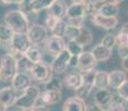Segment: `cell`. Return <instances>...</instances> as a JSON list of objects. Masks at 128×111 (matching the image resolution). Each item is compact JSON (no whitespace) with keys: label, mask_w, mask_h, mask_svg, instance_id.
Returning a JSON list of instances; mask_svg holds the SVG:
<instances>
[{"label":"cell","mask_w":128,"mask_h":111,"mask_svg":"<svg viewBox=\"0 0 128 111\" xmlns=\"http://www.w3.org/2000/svg\"><path fill=\"white\" fill-rule=\"evenodd\" d=\"M66 17H67L68 19L78 18V17H86L85 3H76V2H72V3L68 7Z\"/></svg>","instance_id":"cell-21"},{"label":"cell","mask_w":128,"mask_h":111,"mask_svg":"<svg viewBox=\"0 0 128 111\" xmlns=\"http://www.w3.org/2000/svg\"><path fill=\"white\" fill-rule=\"evenodd\" d=\"M92 111H107V110H102V109H100V108L98 107L97 105H95V108H94Z\"/></svg>","instance_id":"cell-45"},{"label":"cell","mask_w":128,"mask_h":111,"mask_svg":"<svg viewBox=\"0 0 128 111\" xmlns=\"http://www.w3.org/2000/svg\"><path fill=\"white\" fill-rule=\"evenodd\" d=\"M114 2H115L116 4H119L120 2H122V0H114Z\"/></svg>","instance_id":"cell-47"},{"label":"cell","mask_w":128,"mask_h":111,"mask_svg":"<svg viewBox=\"0 0 128 111\" xmlns=\"http://www.w3.org/2000/svg\"><path fill=\"white\" fill-rule=\"evenodd\" d=\"M94 86L97 89H107V87H109V83H108V72L97 71Z\"/></svg>","instance_id":"cell-26"},{"label":"cell","mask_w":128,"mask_h":111,"mask_svg":"<svg viewBox=\"0 0 128 111\" xmlns=\"http://www.w3.org/2000/svg\"><path fill=\"white\" fill-rule=\"evenodd\" d=\"M122 69H124L126 72H128V57L127 58H125V59H122Z\"/></svg>","instance_id":"cell-42"},{"label":"cell","mask_w":128,"mask_h":111,"mask_svg":"<svg viewBox=\"0 0 128 111\" xmlns=\"http://www.w3.org/2000/svg\"><path fill=\"white\" fill-rule=\"evenodd\" d=\"M18 72L17 59L11 53H6L0 60V80L11 81Z\"/></svg>","instance_id":"cell-3"},{"label":"cell","mask_w":128,"mask_h":111,"mask_svg":"<svg viewBox=\"0 0 128 111\" xmlns=\"http://www.w3.org/2000/svg\"><path fill=\"white\" fill-rule=\"evenodd\" d=\"M102 44H104L105 47H107V48H109V49H112V48H114V47L117 44L116 36H115V34H112V33L105 34V37L102 39Z\"/></svg>","instance_id":"cell-31"},{"label":"cell","mask_w":128,"mask_h":111,"mask_svg":"<svg viewBox=\"0 0 128 111\" xmlns=\"http://www.w3.org/2000/svg\"><path fill=\"white\" fill-rule=\"evenodd\" d=\"M65 85L69 89L77 90L82 85V72H71L65 77Z\"/></svg>","instance_id":"cell-19"},{"label":"cell","mask_w":128,"mask_h":111,"mask_svg":"<svg viewBox=\"0 0 128 111\" xmlns=\"http://www.w3.org/2000/svg\"><path fill=\"white\" fill-rule=\"evenodd\" d=\"M66 48L70 52L71 56H80L84 52V47L76 40H69L67 42Z\"/></svg>","instance_id":"cell-29"},{"label":"cell","mask_w":128,"mask_h":111,"mask_svg":"<svg viewBox=\"0 0 128 111\" xmlns=\"http://www.w3.org/2000/svg\"><path fill=\"white\" fill-rule=\"evenodd\" d=\"M85 17H78V18H71L69 19V21H68V24H70V26H74V27H79V28H82L84 27V23H85Z\"/></svg>","instance_id":"cell-37"},{"label":"cell","mask_w":128,"mask_h":111,"mask_svg":"<svg viewBox=\"0 0 128 111\" xmlns=\"http://www.w3.org/2000/svg\"><path fill=\"white\" fill-rule=\"evenodd\" d=\"M4 4H24V0H1Z\"/></svg>","instance_id":"cell-39"},{"label":"cell","mask_w":128,"mask_h":111,"mask_svg":"<svg viewBox=\"0 0 128 111\" xmlns=\"http://www.w3.org/2000/svg\"><path fill=\"white\" fill-rule=\"evenodd\" d=\"M78 57L79 56H71L69 67H71V68H77V66H78Z\"/></svg>","instance_id":"cell-40"},{"label":"cell","mask_w":128,"mask_h":111,"mask_svg":"<svg viewBox=\"0 0 128 111\" xmlns=\"http://www.w3.org/2000/svg\"><path fill=\"white\" fill-rule=\"evenodd\" d=\"M125 106H126V109L128 110V99H127L126 101H125Z\"/></svg>","instance_id":"cell-48"},{"label":"cell","mask_w":128,"mask_h":111,"mask_svg":"<svg viewBox=\"0 0 128 111\" xmlns=\"http://www.w3.org/2000/svg\"><path fill=\"white\" fill-rule=\"evenodd\" d=\"M112 50L107 47H105L104 44H97L96 47H94V49L92 50V56L95 57L97 62H102V61H106L112 57Z\"/></svg>","instance_id":"cell-18"},{"label":"cell","mask_w":128,"mask_h":111,"mask_svg":"<svg viewBox=\"0 0 128 111\" xmlns=\"http://www.w3.org/2000/svg\"><path fill=\"white\" fill-rule=\"evenodd\" d=\"M79 32H80V28H79V27H74V26L68 24L67 29H66L65 37H67L69 40H75V39L79 36Z\"/></svg>","instance_id":"cell-33"},{"label":"cell","mask_w":128,"mask_h":111,"mask_svg":"<svg viewBox=\"0 0 128 111\" xmlns=\"http://www.w3.org/2000/svg\"><path fill=\"white\" fill-rule=\"evenodd\" d=\"M67 26H68V23H66L62 19H60V20L57 22V24L55 26V28L51 30L52 36H57V37H61V38H64V37H65V34H66V29H67Z\"/></svg>","instance_id":"cell-30"},{"label":"cell","mask_w":128,"mask_h":111,"mask_svg":"<svg viewBox=\"0 0 128 111\" xmlns=\"http://www.w3.org/2000/svg\"><path fill=\"white\" fill-rule=\"evenodd\" d=\"M32 42L27 33H14L10 41V53L16 59L24 56Z\"/></svg>","instance_id":"cell-4"},{"label":"cell","mask_w":128,"mask_h":111,"mask_svg":"<svg viewBox=\"0 0 128 111\" xmlns=\"http://www.w3.org/2000/svg\"><path fill=\"white\" fill-rule=\"evenodd\" d=\"M29 111H49V109L46 106H36V107H34L32 109Z\"/></svg>","instance_id":"cell-41"},{"label":"cell","mask_w":128,"mask_h":111,"mask_svg":"<svg viewBox=\"0 0 128 111\" xmlns=\"http://www.w3.org/2000/svg\"><path fill=\"white\" fill-rule=\"evenodd\" d=\"M92 21L95 26L100 27V28L106 29V30H112L118 24L117 17H107L100 13H96L95 16H92Z\"/></svg>","instance_id":"cell-11"},{"label":"cell","mask_w":128,"mask_h":111,"mask_svg":"<svg viewBox=\"0 0 128 111\" xmlns=\"http://www.w3.org/2000/svg\"><path fill=\"white\" fill-rule=\"evenodd\" d=\"M56 0H31L29 2V10L32 13H38V12L47 10Z\"/></svg>","instance_id":"cell-22"},{"label":"cell","mask_w":128,"mask_h":111,"mask_svg":"<svg viewBox=\"0 0 128 111\" xmlns=\"http://www.w3.org/2000/svg\"><path fill=\"white\" fill-rule=\"evenodd\" d=\"M116 38H117V46L118 47L128 46V33L120 30L116 36Z\"/></svg>","instance_id":"cell-34"},{"label":"cell","mask_w":128,"mask_h":111,"mask_svg":"<svg viewBox=\"0 0 128 111\" xmlns=\"http://www.w3.org/2000/svg\"><path fill=\"white\" fill-rule=\"evenodd\" d=\"M27 34L32 43H41L48 39V29L42 24H32Z\"/></svg>","instance_id":"cell-9"},{"label":"cell","mask_w":128,"mask_h":111,"mask_svg":"<svg viewBox=\"0 0 128 111\" xmlns=\"http://www.w3.org/2000/svg\"><path fill=\"white\" fill-rule=\"evenodd\" d=\"M67 4H66L65 1L62 0H56L48 9H47V13L49 16H54L56 18H59V19H62L66 17L67 14Z\"/></svg>","instance_id":"cell-15"},{"label":"cell","mask_w":128,"mask_h":111,"mask_svg":"<svg viewBox=\"0 0 128 111\" xmlns=\"http://www.w3.org/2000/svg\"><path fill=\"white\" fill-rule=\"evenodd\" d=\"M60 20L59 18H56V17H54V16H49L48 14V17H47V19H46V27H47V29H49V30H52L54 28H55V26L57 24V22Z\"/></svg>","instance_id":"cell-36"},{"label":"cell","mask_w":128,"mask_h":111,"mask_svg":"<svg viewBox=\"0 0 128 111\" xmlns=\"http://www.w3.org/2000/svg\"><path fill=\"white\" fill-rule=\"evenodd\" d=\"M96 72H97V71H96L95 69L82 72V85L80 86L77 90H75L76 97L82 98L84 100H85L86 98L89 97L92 88L95 87V86H94V82H95Z\"/></svg>","instance_id":"cell-6"},{"label":"cell","mask_w":128,"mask_h":111,"mask_svg":"<svg viewBox=\"0 0 128 111\" xmlns=\"http://www.w3.org/2000/svg\"><path fill=\"white\" fill-rule=\"evenodd\" d=\"M117 95L122 98L125 101L128 99V80H126L119 88L117 89Z\"/></svg>","instance_id":"cell-35"},{"label":"cell","mask_w":128,"mask_h":111,"mask_svg":"<svg viewBox=\"0 0 128 111\" xmlns=\"http://www.w3.org/2000/svg\"><path fill=\"white\" fill-rule=\"evenodd\" d=\"M118 55L122 59H125L128 57V46L118 47Z\"/></svg>","instance_id":"cell-38"},{"label":"cell","mask_w":128,"mask_h":111,"mask_svg":"<svg viewBox=\"0 0 128 111\" xmlns=\"http://www.w3.org/2000/svg\"><path fill=\"white\" fill-rule=\"evenodd\" d=\"M77 42H79L82 47H86V46H89L92 41V31L89 30L88 28L86 27H82L80 28V32H79V36L75 39Z\"/></svg>","instance_id":"cell-25"},{"label":"cell","mask_w":128,"mask_h":111,"mask_svg":"<svg viewBox=\"0 0 128 111\" xmlns=\"http://www.w3.org/2000/svg\"><path fill=\"white\" fill-rule=\"evenodd\" d=\"M30 76L34 80L38 81V82H44L46 83L47 81H49L52 78V69L49 65L42 62H37V63H32L30 70Z\"/></svg>","instance_id":"cell-5"},{"label":"cell","mask_w":128,"mask_h":111,"mask_svg":"<svg viewBox=\"0 0 128 111\" xmlns=\"http://www.w3.org/2000/svg\"><path fill=\"white\" fill-rule=\"evenodd\" d=\"M4 23L14 30V33H27L30 28V21L22 10H10L4 14Z\"/></svg>","instance_id":"cell-1"},{"label":"cell","mask_w":128,"mask_h":111,"mask_svg":"<svg viewBox=\"0 0 128 111\" xmlns=\"http://www.w3.org/2000/svg\"><path fill=\"white\" fill-rule=\"evenodd\" d=\"M7 109H8V107L0 101V111H7Z\"/></svg>","instance_id":"cell-43"},{"label":"cell","mask_w":128,"mask_h":111,"mask_svg":"<svg viewBox=\"0 0 128 111\" xmlns=\"http://www.w3.org/2000/svg\"><path fill=\"white\" fill-rule=\"evenodd\" d=\"M62 111H87V105L82 98L71 97L65 101Z\"/></svg>","instance_id":"cell-14"},{"label":"cell","mask_w":128,"mask_h":111,"mask_svg":"<svg viewBox=\"0 0 128 111\" xmlns=\"http://www.w3.org/2000/svg\"><path fill=\"white\" fill-rule=\"evenodd\" d=\"M31 86V76L27 72H17L11 80V88L17 92H24Z\"/></svg>","instance_id":"cell-10"},{"label":"cell","mask_w":128,"mask_h":111,"mask_svg":"<svg viewBox=\"0 0 128 111\" xmlns=\"http://www.w3.org/2000/svg\"><path fill=\"white\" fill-rule=\"evenodd\" d=\"M40 89L37 86L31 85L28 89L24 91L19 97L16 98L14 106L19 109L24 110H31L34 107L38 105V100L40 98Z\"/></svg>","instance_id":"cell-2"},{"label":"cell","mask_w":128,"mask_h":111,"mask_svg":"<svg viewBox=\"0 0 128 111\" xmlns=\"http://www.w3.org/2000/svg\"><path fill=\"white\" fill-rule=\"evenodd\" d=\"M122 31H124V32L128 33V23H125L124 26H122Z\"/></svg>","instance_id":"cell-44"},{"label":"cell","mask_w":128,"mask_h":111,"mask_svg":"<svg viewBox=\"0 0 128 111\" xmlns=\"http://www.w3.org/2000/svg\"><path fill=\"white\" fill-rule=\"evenodd\" d=\"M61 100V92L60 91H49L45 90L40 95L38 101H40V105L38 106H49L56 105Z\"/></svg>","instance_id":"cell-16"},{"label":"cell","mask_w":128,"mask_h":111,"mask_svg":"<svg viewBox=\"0 0 128 111\" xmlns=\"http://www.w3.org/2000/svg\"><path fill=\"white\" fill-rule=\"evenodd\" d=\"M14 34V32L10 27H8L6 23L0 24V42L10 43Z\"/></svg>","instance_id":"cell-28"},{"label":"cell","mask_w":128,"mask_h":111,"mask_svg":"<svg viewBox=\"0 0 128 111\" xmlns=\"http://www.w3.org/2000/svg\"><path fill=\"white\" fill-rule=\"evenodd\" d=\"M127 80V75L125 71L120 70H114L108 73V83L109 87L112 89H117Z\"/></svg>","instance_id":"cell-17"},{"label":"cell","mask_w":128,"mask_h":111,"mask_svg":"<svg viewBox=\"0 0 128 111\" xmlns=\"http://www.w3.org/2000/svg\"><path fill=\"white\" fill-rule=\"evenodd\" d=\"M96 63H97V61H96L95 57L92 56V51H84L82 55L78 57L77 68L80 70V72H84V71L95 69Z\"/></svg>","instance_id":"cell-13"},{"label":"cell","mask_w":128,"mask_h":111,"mask_svg":"<svg viewBox=\"0 0 128 111\" xmlns=\"http://www.w3.org/2000/svg\"><path fill=\"white\" fill-rule=\"evenodd\" d=\"M70 58H71V55L69 51L67 50V48H66L62 52L59 53L58 56H56L50 65L54 72H56V73L65 72V71L67 70V68L69 67Z\"/></svg>","instance_id":"cell-7"},{"label":"cell","mask_w":128,"mask_h":111,"mask_svg":"<svg viewBox=\"0 0 128 111\" xmlns=\"http://www.w3.org/2000/svg\"><path fill=\"white\" fill-rule=\"evenodd\" d=\"M24 56L27 57V59H28L30 62L37 63V62L42 61L44 53L40 48H38V47H36V46H31L30 48L27 50V52L24 53Z\"/></svg>","instance_id":"cell-24"},{"label":"cell","mask_w":128,"mask_h":111,"mask_svg":"<svg viewBox=\"0 0 128 111\" xmlns=\"http://www.w3.org/2000/svg\"><path fill=\"white\" fill-rule=\"evenodd\" d=\"M67 44H66L64 38L57 36H51L46 40V50L48 53H50L51 56L56 57L58 56L60 52H62L66 49Z\"/></svg>","instance_id":"cell-8"},{"label":"cell","mask_w":128,"mask_h":111,"mask_svg":"<svg viewBox=\"0 0 128 111\" xmlns=\"http://www.w3.org/2000/svg\"><path fill=\"white\" fill-rule=\"evenodd\" d=\"M112 97L114 95L108 89H98L94 96V101H95V105H97L100 109L106 110L109 103L112 102Z\"/></svg>","instance_id":"cell-12"},{"label":"cell","mask_w":128,"mask_h":111,"mask_svg":"<svg viewBox=\"0 0 128 111\" xmlns=\"http://www.w3.org/2000/svg\"><path fill=\"white\" fill-rule=\"evenodd\" d=\"M107 111H126V106H125V100L120 98L118 95H114L112 102L107 107Z\"/></svg>","instance_id":"cell-27"},{"label":"cell","mask_w":128,"mask_h":111,"mask_svg":"<svg viewBox=\"0 0 128 111\" xmlns=\"http://www.w3.org/2000/svg\"><path fill=\"white\" fill-rule=\"evenodd\" d=\"M87 0H72V2H76V3H85Z\"/></svg>","instance_id":"cell-46"},{"label":"cell","mask_w":128,"mask_h":111,"mask_svg":"<svg viewBox=\"0 0 128 111\" xmlns=\"http://www.w3.org/2000/svg\"><path fill=\"white\" fill-rule=\"evenodd\" d=\"M46 90L49 91H61V82L56 78H51L45 83Z\"/></svg>","instance_id":"cell-32"},{"label":"cell","mask_w":128,"mask_h":111,"mask_svg":"<svg viewBox=\"0 0 128 111\" xmlns=\"http://www.w3.org/2000/svg\"><path fill=\"white\" fill-rule=\"evenodd\" d=\"M16 98L17 97L14 96V91L11 87H4L0 89V101L4 103L7 107L14 106Z\"/></svg>","instance_id":"cell-20"},{"label":"cell","mask_w":128,"mask_h":111,"mask_svg":"<svg viewBox=\"0 0 128 111\" xmlns=\"http://www.w3.org/2000/svg\"><path fill=\"white\" fill-rule=\"evenodd\" d=\"M98 13L104 14L107 17H117L119 13V9H118V4L115 2H104L102 6L100 7Z\"/></svg>","instance_id":"cell-23"}]
</instances>
